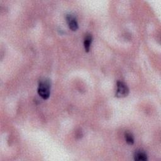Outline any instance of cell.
Listing matches in <instances>:
<instances>
[{"label":"cell","instance_id":"1","mask_svg":"<svg viewBox=\"0 0 161 161\" xmlns=\"http://www.w3.org/2000/svg\"><path fill=\"white\" fill-rule=\"evenodd\" d=\"M50 82L47 79H42L38 85V93L40 97L44 99H47L50 96Z\"/></svg>","mask_w":161,"mask_h":161},{"label":"cell","instance_id":"2","mask_svg":"<svg viewBox=\"0 0 161 161\" xmlns=\"http://www.w3.org/2000/svg\"><path fill=\"white\" fill-rule=\"evenodd\" d=\"M128 93L129 89L126 84L122 81H118L116 96L118 97H123L126 96Z\"/></svg>","mask_w":161,"mask_h":161},{"label":"cell","instance_id":"3","mask_svg":"<svg viewBox=\"0 0 161 161\" xmlns=\"http://www.w3.org/2000/svg\"><path fill=\"white\" fill-rule=\"evenodd\" d=\"M66 19H67V22L68 23L69 27L71 30L76 31L78 29L77 21L73 15H72L70 14H67Z\"/></svg>","mask_w":161,"mask_h":161},{"label":"cell","instance_id":"4","mask_svg":"<svg viewBox=\"0 0 161 161\" xmlns=\"http://www.w3.org/2000/svg\"><path fill=\"white\" fill-rule=\"evenodd\" d=\"M134 160L136 161H145L147 160V155L143 150H138L134 153Z\"/></svg>","mask_w":161,"mask_h":161},{"label":"cell","instance_id":"5","mask_svg":"<svg viewBox=\"0 0 161 161\" xmlns=\"http://www.w3.org/2000/svg\"><path fill=\"white\" fill-rule=\"evenodd\" d=\"M92 35L89 33H87L86 35L84 37V49L86 52H88L90 50V47L91 44L92 42Z\"/></svg>","mask_w":161,"mask_h":161},{"label":"cell","instance_id":"6","mask_svg":"<svg viewBox=\"0 0 161 161\" xmlns=\"http://www.w3.org/2000/svg\"><path fill=\"white\" fill-rule=\"evenodd\" d=\"M125 138L128 144L133 145L134 143V137L133 134L131 132L126 131L125 133Z\"/></svg>","mask_w":161,"mask_h":161}]
</instances>
